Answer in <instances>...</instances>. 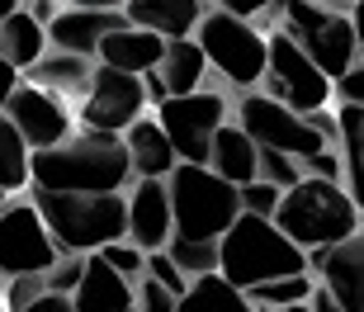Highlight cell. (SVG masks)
Instances as JSON below:
<instances>
[{"mask_svg": "<svg viewBox=\"0 0 364 312\" xmlns=\"http://www.w3.org/2000/svg\"><path fill=\"white\" fill-rule=\"evenodd\" d=\"M24 81L43 85V90H53L57 99H71V95H85V85H90V57H76V53H48L33 62L28 71H19Z\"/></svg>", "mask_w": 364, "mask_h": 312, "instance_id": "23", "label": "cell"}, {"mask_svg": "<svg viewBox=\"0 0 364 312\" xmlns=\"http://www.w3.org/2000/svg\"><path fill=\"white\" fill-rule=\"evenodd\" d=\"M270 222L294 246L317 251V246H331V242H341V237H350V232L360 227V208H355V199L346 194V185L303 176L279 194Z\"/></svg>", "mask_w": 364, "mask_h": 312, "instance_id": "4", "label": "cell"}, {"mask_svg": "<svg viewBox=\"0 0 364 312\" xmlns=\"http://www.w3.org/2000/svg\"><path fill=\"white\" fill-rule=\"evenodd\" d=\"M161 53H166V38H161V33H151V28H137V24L109 28L105 38H100V48H95V57H100L105 67L133 71V76L151 71L156 62H161Z\"/></svg>", "mask_w": 364, "mask_h": 312, "instance_id": "19", "label": "cell"}, {"mask_svg": "<svg viewBox=\"0 0 364 312\" xmlns=\"http://www.w3.org/2000/svg\"><path fill=\"white\" fill-rule=\"evenodd\" d=\"M0 199H5V190H0Z\"/></svg>", "mask_w": 364, "mask_h": 312, "instance_id": "49", "label": "cell"}, {"mask_svg": "<svg viewBox=\"0 0 364 312\" xmlns=\"http://www.w3.org/2000/svg\"><path fill=\"white\" fill-rule=\"evenodd\" d=\"M24 10L33 14V19H38V24H48V19H53V14H57V0H28Z\"/></svg>", "mask_w": 364, "mask_h": 312, "instance_id": "43", "label": "cell"}, {"mask_svg": "<svg viewBox=\"0 0 364 312\" xmlns=\"http://www.w3.org/2000/svg\"><path fill=\"white\" fill-rule=\"evenodd\" d=\"M133 303V279H123L119 270H109L100 251H85V270L71 289V308L76 312H119Z\"/></svg>", "mask_w": 364, "mask_h": 312, "instance_id": "17", "label": "cell"}, {"mask_svg": "<svg viewBox=\"0 0 364 312\" xmlns=\"http://www.w3.org/2000/svg\"><path fill=\"white\" fill-rule=\"evenodd\" d=\"M303 176H317V180H336L341 185V151L336 147H322V151H312V156H303Z\"/></svg>", "mask_w": 364, "mask_h": 312, "instance_id": "37", "label": "cell"}, {"mask_svg": "<svg viewBox=\"0 0 364 312\" xmlns=\"http://www.w3.org/2000/svg\"><path fill=\"white\" fill-rule=\"evenodd\" d=\"M123 10H81V5H67V10H57L43 33H48V48L57 53H76V57H95L100 38H105L109 28H123Z\"/></svg>", "mask_w": 364, "mask_h": 312, "instance_id": "16", "label": "cell"}, {"mask_svg": "<svg viewBox=\"0 0 364 312\" xmlns=\"http://www.w3.org/2000/svg\"><path fill=\"white\" fill-rule=\"evenodd\" d=\"M0 312H5V303H0Z\"/></svg>", "mask_w": 364, "mask_h": 312, "instance_id": "50", "label": "cell"}, {"mask_svg": "<svg viewBox=\"0 0 364 312\" xmlns=\"http://www.w3.org/2000/svg\"><path fill=\"white\" fill-rule=\"evenodd\" d=\"M156 76L166 81V95H189V90H203L208 62H203L199 43H194V38H171V43H166V53H161V62H156Z\"/></svg>", "mask_w": 364, "mask_h": 312, "instance_id": "26", "label": "cell"}, {"mask_svg": "<svg viewBox=\"0 0 364 312\" xmlns=\"http://www.w3.org/2000/svg\"><path fill=\"white\" fill-rule=\"evenodd\" d=\"M100 260H105L109 270H119L123 279H142V251H137L133 242H128V237H119V242H105L100 246Z\"/></svg>", "mask_w": 364, "mask_h": 312, "instance_id": "31", "label": "cell"}, {"mask_svg": "<svg viewBox=\"0 0 364 312\" xmlns=\"http://www.w3.org/2000/svg\"><path fill=\"white\" fill-rule=\"evenodd\" d=\"M142 95H147V109H156V104L166 99V81L156 76V67H151V71H142Z\"/></svg>", "mask_w": 364, "mask_h": 312, "instance_id": "40", "label": "cell"}, {"mask_svg": "<svg viewBox=\"0 0 364 312\" xmlns=\"http://www.w3.org/2000/svg\"><path fill=\"white\" fill-rule=\"evenodd\" d=\"M119 312H137V308H133V303H128V308H119Z\"/></svg>", "mask_w": 364, "mask_h": 312, "instance_id": "48", "label": "cell"}, {"mask_svg": "<svg viewBox=\"0 0 364 312\" xmlns=\"http://www.w3.org/2000/svg\"><path fill=\"white\" fill-rule=\"evenodd\" d=\"M274 0H218V10H228V14H237V19H251L256 24V14H265Z\"/></svg>", "mask_w": 364, "mask_h": 312, "instance_id": "39", "label": "cell"}, {"mask_svg": "<svg viewBox=\"0 0 364 312\" xmlns=\"http://www.w3.org/2000/svg\"><path fill=\"white\" fill-rule=\"evenodd\" d=\"M133 308L137 312H176V294H171L166 284H156L151 274H142V279L133 284Z\"/></svg>", "mask_w": 364, "mask_h": 312, "instance_id": "34", "label": "cell"}, {"mask_svg": "<svg viewBox=\"0 0 364 312\" xmlns=\"http://www.w3.org/2000/svg\"><path fill=\"white\" fill-rule=\"evenodd\" d=\"M203 166H208L213 176H223L228 185H251V180H256V142H251L237 123H218Z\"/></svg>", "mask_w": 364, "mask_h": 312, "instance_id": "22", "label": "cell"}, {"mask_svg": "<svg viewBox=\"0 0 364 312\" xmlns=\"http://www.w3.org/2000/svg\"><path fill=\"white\" fill-rule=\"evenodd\" d=\"M67 5H81V10H123L128 0H67Z\"/></svg>", "mask_w": 364, "mask_h": 312, "instance_id": "45", "label": "cell"}, {"mask_svg": "<svg viewBox=\"0 0 364 312\" xmlns=\"http://www.w3.org/2000/svg\"><path fill=\"white\" fill-rule=\"evenodd\" d=\"M350 28H355V43L364 53V0H350Z\"/></svg>", "mask_w": 364, "mask_h": 312, "instance_id": "44", "label": "cell"}, {"mask_svg": "<svg viewBox=\"0 0 364 312\" xmlns=\"http://www.w3.org/2000/svg\"><path fill=\"white\" fill-rule=\"evenodd\" d=\"M256 180H265V185H279V190H289L294 180H303V166H298V156H289V151L256 147Z\"/></svg>", "mask_w": 364, "mask_h": 312, "instance_id": "30", "label": "cell"}, {"mask_svg": "<svg viewBox=\"0 0 364 312\" xmlns=\"http://www.w3.org/2000/svg\"><path fill=\"white\" fill-rule=\"evenodd\" d=\"M166 199H171V227L176 237H194V242H218L232 227V217L242 213L237 204V185L213 176L208 166L176 161L166 176Z\"/></svg>", "mask_w": 364, "mask_h": 312, "instance_id": "5", "label": "cell"}, {"mask_svg": "<svg viewBox=\"0 0 364 312\" xmlns=\"http://www.w3.org/2000/svg\"><path fill=\"white\" fill-rule=\"evenodd\" d=\"M312 279L308 270L298 274H279V279H260V284L246 289V298H251V308H289V303H303L312 294Z\"/></svg>", "mask_w": 364, "mask_h": 312, "instance_id": "27", "label": "cell"}, {"mask_svg": "<svg viewBox=\"0 0 364 312\" xmlns=\"http://www.w3.org/2000/svg\"><path fill=\"white\" fill-rule=\"evenodd\" d=\"M142 274H151L156 284H166L171 294H176V298L185 294V284H189V279H185V270H180L176 260L166 256V246H161V251H142Z\"/></svg>", "mask_w": 364, "mask_h": 312, "instance_id": "32", "label": "cell"}, {"mask_svg": "<svg viewBox=\"0 0 364 312\" xmlns=\"http://www.w3.org/2000/svg\"><path fill=\"white\" fill-rule=\"evenodd\" d=\"M260 312H308V303H289V308H260Z\"/></svg>", "mask_w": 364, "mask_h": 312, "instance_id": "46", "label": "cell"}, {"mask_svg": "<svg viewBox=\"0 0 364 312\" xmlns=\"http://www.w3.org/2000/svg\"><path fill=\"white\" fill-rule=\"evenodd\" d=\"M336 151H341V185L355 199V208L364 213V104L336 109Z\"/></svg>", "mask_w": 364, "mask_h": 312, "instance_id": "21", "label": "cell"}, {"mask_svg": "<svg viewBox=\"0 0 364 312\" xmlns=\"http://www.w3.org/2000/svg\"><path fill=\"white\" fill-rule=\"evenodd\" d=\"M308 270H317V284L341 303V312H364V232L360 227L331 246L308 251Z\"/></svg>", "mask_w": 364, "mask_h": 312, "instance_id": "14", "label": "cell"}, {"mask_svg": "<svg viewBox=\"0 0 364 312\" xmlns=\"http://www.w3.org/2000/svg\"><path fill=\"white\" fill-rule=\"evenodd\" d=\"M28 204L38 208L43 227L53 237L62 256H85L100 251L105 242H119L128 232V208H123V190L109 194H76V190H33Z\"/></svg>", "mask_w": 364, "mask_h": 312, "instance_id": "2", "label": "cell"}, {"mask_svg": "<svg viewBox=\"0 0 364 312\" xmlns=\"http://www.w3.org/2000/svg\"><path fill=\"white\" fill-rule=\"evenodd\" d=\"M331 95L346 99V104H364V53L355 57L346 71H341L336 81H331Z\"/></svg>", "mask_w": 364, "mask_h": 312, "instance_id": "36", "label": "cell"}, {"mask_svg": "<svg viewBox=\"0 0 364 312\" xmlns=\"http://www.w3.org/2000/svg\"><path fill=\"white\" fill-rule=\"evenodd\" d=\"M270 10L279 14V33H289V38L317 62V71H326L331 81L360 57L350 14H336L331 5H322V0H274Z\"/></svg>", "mask_w": 364, "mask_h": 312, "instance_id": "7", "label": "cell"}, {"mask_svg": "<svg viewBox=\"0 0 364 312\" xmlns=\"http://www.w3.org/2000/svg\"><path fill=\"white\" fill-rule=\"evenodd\" d=\"M279 185H265V180H251V185H237V204H242V213H260L270 217L274 204H279Z\"/></svg>", "mask_w": 364, "mask_h": 312, "instance_id": "33", "label": "cell"}, {"mask_svg": "<svg viewBox=\"0 0 364 312\" xmlns=\"http://www.w3.org/2000/svg\"><path fill=\"white\" fill-rule=\"evenodd\" d=\"M189 38L199 43L208 71H218L237 90H256L265 76V33L251 19H237L228 10H203Z\"/></svg>", "mask_w": 364, "mask_h": 312, "instance_id": "6", "label": "cell"}, {"mask_svg": "<svg viewBox=\"0 0 364 312\" xmlns=\"http://www.w3.org/2000/svg\"><path fill=\"white\" fill-rule=\"evenodd\" d=\"M0 114L14 123V133L24 137L28 151H33V147H53V142H62V137L71 133L67 99H57L53 90H43V85L24 81V76H19V85L10 90V99H5Z\"/></svg>", "mask_w": 364, "mask_h": 312, "instance_id": "13", "label": "cell"}, {"mask_svg": "<svg viewBox=\"0 0 364 312\" xmlns=\"http://www.w3.org/2000/svg\"><path fill=\"white\" fill-rule=\"evenodd\" d=\"M19 312H76L71 308V294H53V289H43L33 303H24Z\"/></svg>", "mask_w": 364, "mask_h": 312, "instance_id": "38", "label": "cell"}, {"mask_svg": "<svg viewBox=\"0 0 364 312\" xmlns=\"http://www.w3.org/2000/svg\"><path fill=\"white\" fill-rule=\"evenodd\" d=\"M203 14V0H128L123 5V19L137 28H151V33H161L166 43L171 38H189L194 24H199Z\"/></svg>", "mask_w": 364, "mask_h": 312, "instance_id": "20", "label": "cell"}, {"mask_svg": "<svg viewBox=\"0 0 364 312\" xmlns=\"http://www.w3.org/2000/svg\"><path fill=\"white\" fill-rule=\"evenodd\" d=\"M147 109V95H142V76H133V71H114V67H90V85H85L81 104H76V114H81L85 128H100V133H123L128 123L137 119Z\"/></svg>", "mask_w": 364, "mask_h": 312, "instance_id": "11", "label": "cell"}, {"mask_svg": "<svg viewBox=\"0 0 364 312\" xmlns=\"http://www.w3.org/2000/svg\"><path fill=\"white\" fill-rule=\"evenodd\" d=\"M123 208H128V242L137 251H161L171 242V199H166V180H137L133 190L123 194Z\"/></svg>", "mask_w": 364, "mask_h": 312, "instance_id": "15", "label": "cell"}, {"mask_svg": "<svg viewBox=\"0 0 364 312\" xmlns=\"http://www.w3.org/2000/svg\"><path fill=\"white\" fill-rule=\"evenodd\" d=\"M166 256H171L180 270H185V279L218 270V242H194V237H176V232H171V242H166Z\"/></svg>", "mask_w": 364, "mask_h": 312, "instance_id": "29", "label": "cell"}, {"mask_svg": "<svg viewBox=\"0 0 364 312\" xmlns=\"http://www.w3.org/2000/svg\"><path fill=\"white\" fill-rule=\"evenodd\" d=\"M308 270V251L294 246L260 213H237L232 227L218 237V274L237 289H251L260 279H279V274Z\"/></svg>", "mask_w": 364, "mask_h": 312, "instance_id": "3", "label": "cell"}, {"mask_svg": "<svg viewBox=\"0 0 364 312\" xmlns=\"http://www.w3.org/2000/svg\"><path fill=\"white\" fill-rule=\"evenodd\" d=\"M151 119L161 123V133L176 147V161H208V142H213L218 123H228V99L223 90H189V95H166Z\"/></svg>", "mask_w": 364, "mask_h": 312, "instance_id": "9", "label": "cell"}, {"mask_svg": "<svg viewBox=\"0 0 364 312\" xmlns=\"http://www.w3.org/2000/svg\"><path fill=\"white\" fill-rule=\"evenodd\" d=\"M176 312H256V308L246 298V289L228 284L218 270H208L185 284V294L176 298Z\"/></svg>", "mask_w": 364, "mask_h": 312, "instance_id": "25", "label": "cell"}, {"mask_svg": "<svg viewBox=\"0 0 364 312\" xmlns=\"http://www.w3.org/2000/svg\"><path fill=\"white\" fill-rule=\"evenodd\" d=\"M260 85H265L270 99L289 104L294 114L326 109V99H331V76L317 71V62L279 28L265 33V76H260Z\"/></svg>", "mask_w": 364, "mask_h": 312, "instance_id": "8", "label": "cell"}, {"mask_svg": "<svg viewBox=\"0 0 364 312\" xmlns=\"http://www.w3.org/2000/svg\"><path fill=\"white\" fill-rule=\"evenodd\" d=\"M28 185V147L24 137L14 133V123L0 114V190L14 194Z\"/></svg>", "mask_w": 364, "mask_h": 312, "instance_id": "28", "label": "cell"}, {"mask_svg": "<svg viewBox=\"0 0 364 312\" xmlns=\"http://www.w3.org/2000/svg\"><path fill=\"white\" fill-rule=\"evenodd\" d=\"M85 270V256H57L48 270H43V284L53 289V294H71L76 289V279H81Z\"/></svg>", "mask_w": 364, "mask_h": 312, "instance_id": "35", "label": "cell"}, {"mask_svg": "<svg viewBox=\"0 0 364 312\" xmlns=\"http://www.w3.org/2000/svg\"><path fill=\"white\" fill-rule=\"evenodd\" d=\"M62 256L43 227V217L33 204H10L0 208V274H33V270H48L53 260Z\"/></svg>", "mask_w": 364, "mask_h": 312, "instance_id": "12", "label": "cell"}, {"mask_svg": "<svg viewBox=\"0 0 364 312\" xmlns=\"http://www.w3.org/2000/svg\"><path fill=\"white\" fill-rule=\"evenodd\" d=\"M237 114V128H242L256 147H274V151H289V156H312V151H322L326 142L308 128L303 114H294L289 104L270 99L265 90H242L237 104H228Z\"/></svg>", "mask_w": 364, "mask_h": 312, "instance_id": "10", "label": "cell"}, {"mask_svg": "<svg viewBox=\"0 0 364 312\" xmlns=\"http://www.w3.org/2000/svg\"><path fill=\"white\" fill-rule=\"evenodd\" d=\"M28 180L33 190H76V194H109L133 180L128 151L119 133L100 128H71L62 142L28 151Z\"/></svg>", "mask_w": 364, "mask_h": 312, "instance_id": "1", "label": "cell"}, {"mask_svg": "<svg viewBox=\"0 0 364 312\" xmlns=\"http://www.w3.org/2000/svg\"><path fill=\"white\" fill-rule=\"evenodd\" d=\"M48 53V33L24 5H14L5 19H0V62H10L14 71H28L38 57Z\"/></svg>", "mask_w": 364, "mask_h": 312, "instance_id": "24", "label": "cell"}, {"mask_svg": "<svg viewBox=\"0 0 364 312\" xmlns=\"http://www.w3.org/2000/svg\"><path fill=\"white\" fill-rule=\"evenodd\" d=\"M14 85H19V71H14L10 62H0V109H5V99H10Z\"/></svg>", "mask_w": 364, "mask_h": 312, "instance_id": "42", "label": "cell"}, {"mask_svg": "<svg viewBox=\"0 0 364 312\" xmlns=\"http://www.w3.org/2000/svg\"><path fill=\"white\" fill-rule=\"evenodd\" d=\"M119 137H123V151H128V166H133L137 180H166V176H171L176 147H171V137L161 133V123H156V119L137 114Z\"/></svg>", "mask_w": 364, "mask_h": 312, "instance_id": "18", "label": "cell"}, {"mask_svg": "<svg viewBox=\"0 0 364 312\" xmlns=\"http://www.w3.org/2000/svg\"><path fill=\"white\" fill-rule=\"evenodd\" d=\"M14 5H19V0H0V19H5V14H10Z\"/></svg>", "mask_w": 364, "mask_h": 312, "instance_id": "47", "label": "cell"}, {"mask_svg": "<svg viewBox=\"0 0 364 312\" xmlns=\"http://www.w3.org/2000/svg\"><path fill=\"white\" fill-rule=\"evenodd\" d=\"M303 303H308V312H341V303L331 298V294H326L322 284H312V294H308Z\"/></svg>", "mask_w": 364, "mask_h": 312, "instance_id": "41", "label": "cell"}]
</instances>
